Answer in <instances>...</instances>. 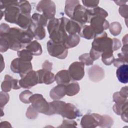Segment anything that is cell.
I'll return each mask as SVG.
<instances>
[{"instance_id": "cell-1", "label": "cell", "mask_w": 128, "mask_h": 128, "mask_svg": "<svg viewBox=\"0 0 128 128\" xmlns=\"http://www.w3.org/2000/svg\"><path fill=\"white\" fill-rule=\"evenodd\" d=\"M0 36L6 38L10 49L18 51L26 48L34 38V33L30 28L24 30L18 28H12L8 34Z\"/></svg>"}, {"instance_id": "cell-2", "label": "cell", "mask_w": 128, "mask_h": 128, "mask_svg": "<svg viewBox=\"0 0 128 128\" xmlns=\"http://www.w3.org/2000/svg\"><path fill=\"white\" fill-rule=\"evenodd\" d=\"M68 19L62 17L60 19L54 18L50 20L47 26L50 38L56 43L64 42L68 36L66 30V25Z\"/></svg>"}, {"instance_id": "cell-3", "label": "cell", "mask_w": 128, "mask_h": 128, "mask_svg": "<svg viewBox=\"0 0 128 128\" xmlns=\"http://www.w3.org/2000/svg\"><path fill=\"white\" fill-rule=\"evenodd\" d=\"M4 8L5 20L8 22L16 24L21 14L18 1L2 0L0 2V9L2 10Z\"/></svg>"}, {"instance_id": "cell-4", "label": "cell", "mask_w": 128, "mask_h": 128, "mask_svg": "<svg viewBox=\"0 0 128 128\" xmlns=\"http://www.w3.org/2000/svg\"><path fill=\"white\" fill-rule=\"evenodd\" d=\"M112 46V39L108 37L107 34L104 32L95 36L92 43V48L102 54L106 52L113 51Z\"/></svg>"}, {"instance_id": "cell-5", "label": "cell", "mask_w": 128, "mask_h": 128, "mask_svg": "<svg viewBox=\"0 0 128 128\" xmlns=\"http://www.w3.org/2000/svg\"><path fill=\"white\" fill-rule=\"evenodd\" d=\"M48 54L52 57L59 59H65L68 54V49L63 43H56L51 40L47 42Z\"/></svg>"}, {"instance_id": "cell-6", "label": "cell", "mask_w": 128, "mask_h": 128, "mask_svg": "<svg viewBox=\"0 0 128 128\" xmlns=\"http://www.w3.org/2000/svg\"><path fill=\"white\" fill-rule=\"evenodd\" d=\"M10 69L13 72L18 74L22 78L32 70V66L30 62H24L18 58L12 62Z\"/></svg>"}, {"instance_id": "cell-7", "label": "cell", "mask_w": 128, "mask_h": 128, "mask_svg": "<svg viewBox=\"0 0 128 128\" xmlns=\"http://www.w3.org/2000/svg\"><path fill=\"white\" fill-rule=\"evenodd\" d=\"M91 18L90 9L86 8L79 4L76 7L71 20L83 26L86 23H90Z\"/></svg>"}, {"instance_id": "cell-8", "label": "cell", "mask_w": 128, "mask_h": 128, "mask_svg": "<svg viewBox=\"0 0 128 128\" xmlns=\"http://www.w3.org/2000/svg\"><path fill=\"white\" fill-rule=\"evenodd\" d=\"M36 10L42 12L48 20L54 18L56 12V6L53 1L50 0H40L36 6Z\"/></svg>"}, {"instance_id": "cell-9", "label": "cell", "mask_w": 128, "mask_h": 128, "mask_svg": "<svg viewBox=\"0 0 128 128\" xmlns=\"http://www.w3.org/2000/svg\"><path fill=\"white\" fill-rule=\"evenodd\" d=\"M32 106L38 112L44 114H47L49 110L50 106L42 94H32L30 98Z\"/></svg>"}, {"instance_id": "cell-10", "label": "cell", "mask_w": 128, "mask_h": 128, "mask_svg": "<svg viewBox=\"0 0 128 128\" xmlns=\"http://www.w3.org/2000/svg\"><path fill=\"white\" fill-rule=\"evenodd\" d=\"M90 26L94 30L96 36L102 34L110 27V24L105 18L100 16H92L90 20Z\"/></svg>"}, {"instance_id": "cell-11", "label": "cell", "mask_w": 128, "mask_h": 128, "mask_svg": "<svg viewBox=\"0 0 128 128\" xmlns=\"http://www.w3.org/2000/svg\"><path fill=\"white\" fill-rule=\"evenodd\" d=\"M68 70L72 80H80L84 78L85 74L84 64L81 62H74L70 65Z\"/></svg>"}, {"instance_id": "cell-12", "label": "cell", "mask_w": 128, "mask_h": 128, "mask_svg": "<svg viewBox=\"0 0 128 128\" xmlns=\"http://www.w3.org/2000/svg\"><path fill=\"white\" fill-rule=\"evenodd\" d=\"M38 84L37 72L31 70L19 80V84L24 88L30 89Z\"/></svg>"}, {"instance_id": "cell-13", "label": "cell", "mask_w": 128, "mask_h": 128, "mask_svg": "<svg viewBox=\"0 0 128 128\" xmlns=\"http://www.w3.org/2000/svg\"><path fill=\"white\" fill-rule=\"evenodd\" d=\"M102 116L98 114H88L82 118L80 124L83 128H94L99 126Z\"/></svg>"}, {"instance_id": "cell-14", "label": "cell", "mask_w": 128, "mask_h": 128, "mask_svg": "<svg viewBox=\"0 0 128 128\" xmlns=\"http://www.w3.org/2000/svg\"><path fill=\"white\" fill-rule=\"evenodd\" d=\"M60 115L64 118L69 120H74L82 116V113L73 104L66 103Z\"/></svg>"}, {"instance_id": "cell-15", "label": "cell", "mask_w": 128, "mask_h": 128, "mask_svg": "<svg viewBox=\"0 0 128 128\" xmlns=\"http://www.w3.org/2000/svg\"><path fill=\"white\" fill-rule=\"evenodd\" d=\"M88 75L90 80L94 82H99L104 78V71L98 65H94L88 70Z\"/></svg>"}, {"instance_id": "cell-16", "label": "cell", "mask_w": 128, "mask_h": 128, "mask_svg": "<svg viewBox=\"0 0 128 128\" xmlns=\"http://www.w3.org/2000/svg\"><path fill=\"white\" fill-rule=\"evenodd\" d=\"M36 72L38 76V84H50L55 81V76L51 71L42 69Z\"/></svg>"}, {"instance_id": "cell-17", "label": "cell", "mask_w": 128, "mask_h": 128, "mask_svg": "<svg viewBox=\"0 0 128 128\" xmlns=\"http://www.w3.org/2000/svg\"><path fill=\"white\" fill-rule=\"evenodd\" d=\"M66 104V103L64 102L58 100H54L52 102H49L50 108L46 115L51 116L55 114H60Z\"/></svg>"}, {"instance_id": "cell-18", "label": "cell", "mask_w": 128, "mask_h": 128, "mask_svg": "<svg viewBox=\"0 0 128 128\" xmlns=\"http://www.w3.org/2000/svg\"><path fill=\"white\" fill-rule=\"evenodd\" d=\"M66 94V85L58 84L52 88L50 92V97L53 100H59Z\"/></svg>"}, {"instance_id": "cell-19", "label": "cell", "mask_w": 128, "mask_h": 128, "mask_svg": "<svg viewBox=\"0 0 128 128\" xmlns=\"http://www.w3.org/2000/svg\"><path fill=\"white\" fill-rule=\"evenodd\" d=\"M72 80L68 70H62L59 71L55 76V80L57 84L67 85Z\"/></svg>"}, {"instance_id": "cell-20", "label": "cell", "mask_w": 128, "mask_h": 128, "mask_svg": "<svg viewBox=\"0 0 128 128\" xmlns=\"http://www.w3.org/2000/svg\"><path fill=\"white\" fill-rule=\"evenodd\" d=\"M82 27V26L78 22L68 19L66 25V30L68 35L75 34L80 35Z\"/></svg>"}, {"instance_id": "cell-21", "label": "cell", "mask_w": 128, "mask_h": 128, "mask_svg": "<svg viewBox=\"0 0 128 128\" xmlns=\"http://www.w3.org/2000/svg\"><path fill=\"white\" fill-rule=\"evenodd\" d=\"M116 76L118 81L122 84H127L128 82V65L122 64L118 67L116 70Z\"/></svg>"}, {"instance_id": "cell-22", "label": "cell", "mask_w": 128, "mask_h": 128, "mask_svg": "<svg viewBox=\"0 0 128 128\" xmlns=\"http://www.w3.org/2000/svg\"><path fill=\"white\" fill-rule=\"evenodd\" d=\"M32 31L34 38L36 40H43L46 36V30L44 26L38 24H36L32 22L30 25V28Z\"/></svg>"}, {"instance_id": "cell-23", "label": "cell", "mask_w": 128, "mask_h": 128, "mask_svg": "<svg viewBox=\"0 0 128 128\" xmlns=\"http://www.w3.org/2000/svg\"><path fill=\"white\" fill-rule=\"evenodd\" d=\"M32 23V16L30 14L21 13L18 19L16 24L24 30H27Z\"/></svg>"}, {"instance_id": "cell-24", "label": "cell", "mask_w": 128, "mask_h": 128, "mask_svg": "<svg viewBox=\"0 0 128 128\" xmlns=\"http://www.w3.org/2000/svg\"><path fill=\"white\" fill-rule=\"evenodd\" d=\"M80 40V37L78 34H70L68 35L66 38L64 44L68 48H72L77 46Z\"/></svg>"}, {"instance_id": "cell-25", "label": "cell", "mask_w": 128, "mask_h": 128, "mask_svg": "<svg viewBox=\"0 0 128 128\" xmlns=\"http://www.w3.org/2000/svg\"><path fill=\"white\" fill-rule=\"evenodd\" d=\"M26 48L33 56H40L42 52V46L37 40L32 41L26 46Z\"/></svg>"}, {"instance_id": "cell-26", "label": "cell", "mask_w": 128, "mask_h": 128, "mask_svg": "<svg viewBox=\"0 0 128 128\" xmlns=\"http://www.w3.org/2000/svg\"><path fill=\"white\" fill-rule=\"evenodd\" d=\"M80 36L83 38L90 40L94 38L96 34L90 25H84L82 27Z\"/></svg>"}, {"instance_id": "cell-27", "label": "cell", "mask_w": 128, "mask_h": 128, "mask_svg": "<svg viewBox=\"0 0 128 128\" xmlns=\"http://www.w3.org/2000/svg\"><path fill=\"white\" fill-rule=\"evenodd\" d=\"M79 4H80V1L78 0H66L64 8V12L66 14L69 18H72L76 7Z\"/></svg>"}, {"instance_id": "cell-28", "label": "cell", "mask_w": 128, "mask_h": 128, "mask_svg": "<svg viewBox=\"0 0 128 128\" xmlns=\"http://www.w3.org/2000/svg\"><path fill=\"white\" fill-rule=\"evenodd\" d=\"M66 94L69 96H72L77 94L80 90V86L77 82L70 83L66 85Z\"/></svg>"}, {"instance_id": "cell-29", "label": "cell", "mask_w": 128, "mask_h": 128, "mask_svg": "<svg viewBox=\"0 0 128 128\" xmlns=\"http://www.w3.org/2000/svg\"><path fill=\"white\" fill-rule=\"evenodd\" d=\"M32 22L38 25L42 26L44 27L46 26L48 24V18L42 14L34 13L32 16Z\"/></svg>"}, {"instance_id": "cell-30", "label": "cell", "mask_w": 128, "mask_h": 128, "mask_svg": "<svg viewBox=\"0 0 128 128\" xmlns=\"http://www.w3.org/2000/svg\"><path fill=\"white\" fill-rule=\"evenodd\" d=\"M14 78L6 74L4 77V80L2 84L1 88L3 92H8L10 91L11 89L12 88Z\"/></svg>"}, {"instance_id": "cell-31", "label": "cell", "mask_w": 128, "mask_h": 128, "mask_svg": "<svg viewBox=\"0 0 128 128\" xmlns=\"http://www.w3.org/2000/svg\"><path fill=\"white\" fill-rule=\"evenodd\" d=\"M113 52V51H108L102 54L101 56L102 62L106 66H110L113 63L114 60Z\"/></svg>"}, {"instance_id": "cell-32", "label": "cell", "mask_w": 128, "mask_h": 128, "mask_svg": "<svg viewBox=\"0 0 128 128\" xmlns=\"http://www.w3.org/2000/svg\"><path fill=\"white\" fill-rule=\"evenodd\" d=\"M118 58L116 59H114L113 62L114 66L118 68L122 64H128V54L121 52L118 54Z\"/></svg>"}, {"instance_id": "cell-33", "label": "cell", "mask_w": 128, "mask_h": 128, "mask_svg": "<svg viewBox=\"0 0 128 128\" xmlns=\"http://www.w3.org/2000/svg\"><path fill=\"white\" fill-rule=\"evenodd\" d=\"M114 124L113 119L108 115L102 116L99 126L101 128H110Z\"/></svg>"}, {"instance_id": "cell-34", "label": "cell", "mask_w": 128, "mask_h": 128, "mask_svg": "<svg viewBox=\"0 0 128 128\" xmlns=\"http://www.w3.org/2000/svg\"><path fill=\"white\" fill-rule=\"evenodd\" d=\"M18 4L20 8L21 13L27 14H30L32 6L29 2L25 0H20L18 1Z\"/></svg>"}, {"instance_id": "cell-35", "label": "cell", "mask_w": 128, "mask_h": 128, "mask_svg": "<svg viewBox=\"0 0 128 128\" xmlns=\"http://www.w3.org/2000/svg\"><path fill=\"white\" fill-rule=\"evenodd\" d=\"M18 58L24 62H31L33 58V55L26 49L18 52Z\"/></svg>"}, {"instance_id": "cell-36", "label": "cell", "mask_w": 128, "mask_h": 128, "mask_svg": "<svg viewBox=\"0 0 128 128\" xmlns=\"http://www.w3.org/2000/svg\"><path fill=\"white\" fill-rule=\"evenodd\" d=\"M110 32L114 36H118L119 35L122 30V26L120 23L118 22H112L110 25Z\"/></svg>"}, {"instance_id": "cell-37", "label": "cell", "mask_w": 128, "mask_h": 128, "mask_svg": "<svg viewBox=\"0 0 128 128\" xmlns=\"http://www.w3.org/2000/svg\"><path fill=\"white\" fill-rule=\"evenodd\" d=\"M90 11L92 17L94 16H100L106 18L108 16V14L106 10L98 6L93 9H90Z\"/></svg>"}, {"instance_id": "cell-38", "label": "cell", "mask_w": 128, "mask_h": 128, "mask_svg": "<svg viewBox=\"0 0 128 128\" xmlns=\"http://www.w3.org/2000/svg\"><path fill=\"white\" fill-rule=\"evenodd\" d=\"M0 48L1 52H4L10 48L8 41L4 36H0Z\"/></svg>"}, {"instance_id": "cell-39", "label": "cell", "mask_w": 128, "mask_h": 128, "mask_svg": "<svg viewBox=\"0 0 128 128\" xmlns=\"http://www.w3.org/2000/svg\"><path fill=\"white\" fill-rule=\"evenodd\" d=\"M32 93L28 90H26L21 92L20 94V99L22 102L24 104H30V97L32 95Z\"/></svg>"}, {"instance_id": "cell-40", "label": "cell", "mask_w": 128, "mask_h": 128, "mask_svg": "<svg viewBox=\"0 0 128 128\" xmlns=\"http://www.w3.org/2000/svg\"><path fill=\"white\" fill-rule=\"evenodd\" d=\"M78 58L81 62H83L84 65L87 66L92 65L94 64V61L90 58L88 53H86L82 54L79 56Z\"/></svg>"}, {"instance_id": "cell-41", "label": "cell", "mask_w": 128, "mask_h": 128, "mask_svg": "<svg viewBox=\"0 0 128 128\" xmlns=\"http://www.w3.org/2000/svg\"><path fill=\"white\" fill-rule=\"evenodd\" d=\"M38 115V112L32 106H30L26 111V117L30 120L36 119Z\"/></svg>"}, {"instance_id": "cell-42", "label": "cell", "mask_w": 128, "mask_h": 128, "mask_svg": "<svg viewBox=\"0 0 128 128\" xmlns=\"http://www.w3.org/2000/svg\"><path fill=\"white\" fill-rule=\"evenodd\" d=\"M113 100L115 103L124 104L128 102V98L122 96L120 94L119 92H115L113 95Z\"/></svg>"}, {"instance_id": "cell-43", "label": "cell", "mask_w": 128, "mask_h": 128, "mask_svg": "<svg viewBox=\"0 0 128 128\" xmlns=\"http://www.w3.org/2000/svg\"><path fill=\"white\" fill-rule=\"evenodd\" d=\"M9 100H10V96L8 94L4 92H0V104L1 108H2L6 105V104L8 102Z\"/></svg>"}, {"instance_id": "cell-44", "label": "cell", "mask_w": 128, "mask_h": 128, "mask_svg": "<svg viewBox=\"0 0 128 128\" xmlns=\"http://www.w3.org/2000/svg\"><path fill=\"white\" fill-rule=\"evenodd\" d=\"M78 124L74 120H64L62 121V124L59 126L60 128H68V127H72L76 128L77 127Z\"/></svg>"}, {"instance_id": "cell-45", "label": "cell", "mask_w": 128, "mask_h": 128, "mask_svg": "<svg viewBox=\"0 0 128 128\" xmlns=\"http://www.w3.org/2000/svg\"><path fill=\"white\" fill-rule=\"evenodd\" d=\"M82 2L86 7L93 9L98 6L100 1L99 0H82Z\"/></svg>"}, {"instance_id": "cell-46", "label": "cell", "mask_w": 128, "mask_h": 128, "mask_svg": "<svg viewBox=\"0 0 128 128\" xmlns=\"http://www.w3.org/2000/svg\"><path fill=\"white\" fill-rule=\"evenodd\" d=\"M119 13L121 16L126 19H128V6L127 4H125L122 6H120L118 10Z\"/></svg>"}, {"instance_id": "cell-47", "label": "cell", "mask_w": 128, "mask_h": 128, "mask_svg": "<svg viewBox=\"0 0 128 128\" xmlns=\"http://www.w3.org/2000/svg\"><path fill=\"white\" fill-rule=\"evenodd\" d=\"M124 104H120L115 103V104L113 106V110H114V113L120 116L122 112L123 108H124Z\"/></svg>"}, {"instance_id": "cell-48", "label": "cell", "mask_w": 128, "mask_h": 128, "mask_svg": "<svg viewBox=\"0 0 128 128\" xmlns=\"http://www.w3.org/2000/svg\"><path fill=\"white\" fill-rule=\"evenodd\" d=\"M120 116L122 120L124 122H128V102L124 104V106L123 110Z\"/></svg>"}, {"instance_id": "cell-49", "label": "cell", "mask_w": 128, "mask_h": 128, "mask_svg": "<svg viewBox=\"0 0 128 128\" xmlns=\"http://www.w3.org/2000/svg\"><path fill=\"white\" fill-rule=\"evenodd\" d=\"M89 54L90 58L92 59L94 61L98 60L100 58V56H101V55H102V53L94 50L92 48L90 50V51Z\"/></svg>"}, {"instance_id": "cell-50", "label": "cell", "mask_w": 128, "mask_h": 128, "mask_svg": "<svg viewBox=\"0 0 128 128\" xmlns=\"http://www.w3.org/2000/svg\"><path fill=\"white\" fill-rule=\"evenodd\" d=\"M10 28H11L10 27V26L6 24H2L0 26V35L8 34L10 32Z\"/></svg>"}, {"instance_id": "cell-51", "label": "cell", "mask_w": 128, "mask_h": 128, "mask_svg": "<svg viewBox=\"0 0 128 128\" xmlns=\"http://www.w3.org/2000/svg\"><path fill=\"white\" fill-rule=\"evenodd\" d=\"M113 40V46H112V50L113 51H116L120 49V48L122 46V44L120 40L116 38H114L112 39Z\"/></svg>"}, {"instance_id": "cell-52", "label": "cell", "mask_w": 128, "mask_h": 128, "mask_svg": "<svg viewBox=\"0 0 128 128\" xmlns=\"http://www.w3.org/2000/svg\"><path fill=\"white\" fill-rule=\"evenodd\" d=\"M42 67V69L44 70L51 71L52 69V63L46 60L43 63Z\"/></svg>"}, {"instance_id": "cell-53", "label": "cell", "mask_w": 128, "mask_h": 128, "mask_svg": "<svg viewBox=\"0 0 128 128\" xmlns=\"http://www.w3.org/2000/svg\"><path fill=\"white\" fill-rule=\"evenodd\" d=\"M128 86H126L122 88L120 92H119L120 95L124 98H128Z\"/></svg>"}, {"instance_id": "cell-54", "label": "cell", "mask_w": 128, "mask_h": 128, "mask_svg": "<svg viewBox=\"0 0 128 128\" xmlns=\"http://www.w3.org/2000/svg\"><path fill=\"white\" fill-rule=\"evenodd\" d=\"M1 128H8V127H12V126L10 125V123L8 122H1L0 124V126Z\"/></svg>"}, {"instance_id": "cell-55", "label": "cell", "mask_w": 128, "mask_h": 128, "mask_svg": "<svg viewBox=\"0 0 128 128\" xmlns=\"http://www.w3.org/2000/svg\"><path fill=\"white\" fill-rule=\"evenodd\" d=\"M114 2L119 6H122L125 4H126V3L127 2V1H124V0H118V1H114Z\"/></svg>"}, {"instance_id": "cell-56", "label": "cell", "mask_w": 128, "mask_h": 128, "mask_svg": "<svg viewBox=\"0 0 128 128\" xmlns=\"http://www.w3.org/2000/svg\"><path fill=\"white\" fill-rule=\"evenodd\" d=\"M122 52L123 53L126 54H128V44L124 45L123 47L122 48Z\"/></svg>"}, {"instance_id": "cell-57", "label": "cell", "mask_w": 128, "mask_h": 128, "mask_svg": "<svg viewBox=\"0 0 128 128\" xmlns=\"http://www.w3.org/2000/svg\"><path fill=\"white\" fill-rule=\"evenodd\" d=\"M1 62H2V65H1V70L0 72H2V70L4 68V58H3V56H2L1 54Z\"/></svg>"}, {"instance_id": "cell-58", "label": "cell", "mask_w": 128, "mask_h": 128, "mask_svg": "<svg viewBox=\"0 0 128 128\" xmlns=\"http://www.w3.org/2000/svg\"><path fill=\"white\" fill-rule=\"evenodd\" d=\"M122 42L124 45L128 44V34H126L122 38Z\"/></svg>"}]
</instances>
